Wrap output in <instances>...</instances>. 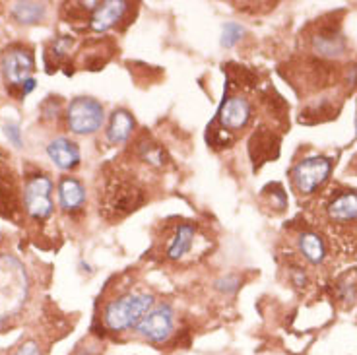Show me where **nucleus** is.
<instances>
[{
    "instance_id": "obj_1",
    "label": "nucleus",
    "mask_w": 357,
    "mask_h": 355,
    "mask_svg": "<svg viewBox=\"0 0 357 355\" xmlns=\"http://www.w3.org/2000/svg\"><path fill=\"white\" fill-rule=\"evenodd\" d=\"M29 280L16 256L0 255V320L18 313L28 299Z\"/></svg>"
},
{
    "instance_id": "obj_2",
    "label": "nucleus",
    "mask_w": 357,
    "mask_h": 355,
    "mask_svg": "<svg viewBox=\"0 0 357 355\" xmlns=\"http://www.w3.org/2000/svg\"><path fill=\"white\" fill-rule=\"evenodd\" d=\"M154 307V295L148 293H129L119 299L111 301L103 310V322L109 330L120 332L136 326Z\"/></svg>"
},
{
    "instance_id": "obj_3",
    "label": "nucleus",
    "mask_w": 357,
    "mask_h": 355,
    "mask_svg": "<svg viewBox=\"0 0 357 355\" xmlns=\"http://www.w3.org/2000/svg\"><path fill=\"white\" fill-rule=\"evenodd\" d=\"M68 128L74 134H93L105 120V111L100 101L92 97H76L66 111Z\"/></svg>"
},
{
    "instance_id": "obj_4",
    "label": "nucleus",
    "mask_w": 357,
    "mask_h": 355,
    "mask_svg": "<svg viewBox=\"0 0 357 355\" xmlns=\"http://www.w3.org/2000/svg\"><path fill=\"white\" fill-rule=\"evenodd\" d=\"M144 202L142 191L134 184L125 181H117L107 187L103 196V208L107 218H122Z\"/></svg>"
},
{
    "instance_id": "obj_5",
    "label": "nucleus",
    "mask_w": 357,
    "mask_h": 355,
    "mask_svg": "<svg viewBox=\"0 0 357 355\" xmlns=\"http://www.w3.org/2000/svg\"><path fill=\"white\" fill-rule=\"evenodd\" d=\"M51 191L53 182L45 175H33L24 189V204L31 218L45 219L53 212V202H51Z\"/></svg>"
},
{
    "instance_id": "obj_6",
    "label": "nucleus",
    "mask_w": 357,
    "mask_h": 355,
    "mask_svg": "<svg viewBox=\"0 0 357 355\" xmlns=\"http://www.w3.org/2000/svg\"><path fill=\"white\" fill-rule=\"evenodd\" d=\"M330 169H332V164L326 157L317 155V157L303 159L301 164H297L293 169V182H295L299 192L311 194L328 179Z\"/></svg>"
},
{
    "instance_id": "obj_7",
    "label": "nucleus",
    "mask_w": 357,
    "mask_h": 355,
    "mask_svg": "<svg viewBox=\"0 0 357 355\" xmlns=\"http://www.w3.org/2000/svg\"><path fill=\"white\" fill-rule=\"evenodd\" d=\"M33 66H35L33 55L28 49H22V47L8 49L2 55V74H4L6 84H10V90H14L18 86L22 88V84L31 78ZM19 97H22V93H19Z\"/></svg>"
},
{
    "instance_id": "obj_8",
    "label": "nucleus",
    "mask_w": 357,
    "mask_h": 355,
    "mask_svg": "<svg viewBox=\"0 0 357 355\" xmlns=\"http://www.w3.org/2000/svg\"><path fill=\"white\" fill-rule=\"evenodd\" d=\"M173 309L169 305H159L156 309H152L144 319L136 324L138 332L150 342H165L167 338L173 334Z\"/></svg>"
},
{
    "instance_id": "obj_9",
    "label": "nucleus",
    "mask_w": 357,
    "mask_h": 355,
    "mask_svg": "<svg viewBox=\"0 0 357 355\" xmlns=\"http://www.w3.org/2000/svg\"><path fill=\"white\" fill-rule=\"evenodd\" d=\"M278 154H280V138L276 136L274 132H270L268 128L257 130L248 140V155H251L255 167L272 161L278 157Z\"/></svg>"
},
{
    "instance_id": "obj_10",
    "label": "nucleus",
    "mask_w": 357,
    "mask_h": 355,
    "mask_svg": "<svg viewBox=\"0 0 357 355\" xmlns=\"http://www.w3.org/2000/svg\"><path fill=\"white\" fill-rule=\"evenodd\" d=\"M248 118H251V105L243 97H229L223 101L220 109V123L221 127L228 130H241L247 127Z\"/></svg>"
},
{
    "instance_id": "obj_11",
    "label": "nucleus",
    "mask_w": 357,
    "mask_h": 355,
    "mask_svg": "<svg viewBox=\"0 0 357 355\" xmlns=\"http://www.w3.org/2000/svg\"><path fill=\"white\" fill-rule=\"evenodd\" d=\"M47 154L51 157V161L63 171L74 169L76 165L80 164V150L68 138H55L47 146Z\"/></svg>"
},
{
    "instance_id": "obj_12",
    "label": "nucleus",
    "mask_w": 357,
    "mask_h": 355,
    "mask_svg": "<svg viewBox=\"0 0 357 355\" xmlns=\"http://www.w3.org/2000/svg\"><path fill=\"white\" fill-rule=\"evenodd\" d=\"M127 8H129V4L127 2H120V0L101 2L100 6L93 10L92 29H95V31H107L115 24H119L120 18L125 16Z\"/></svg>"
},
{
    "instance_id": "obj_13",
    "label": "nucleus",
    "mask_w": 357,
    "mask_h": 355,
    "mask_svg": "<svg viewBox=\"0 0 357 355\" xmlns=\"http://www.w3.org/2000/svg\"><path fill=\"white\" fill-rule=\"evenodd\" d=\"M58 200H61V206L68 212L82 208V204L86 202V191H84L82 182L74 177H65L58 184Z\"/></svg>"
},
{
    "instance_id": "obj_14",
    "label": "nucleus",
    "mask_w": 357,
    "mask_h": 355,
    "mask_svg": "<svg viewBox=\"0 0 357 355\" xmlns=\"http://www.w3.org/2000/svg\"><path fill=\"white\" fill-rule=\"evenodd\" d=\"M134 130V118L129 111L119 109L111 115L109 128H107V138L111 144H122L127 142Z\"/></svg>"
},
{
    "instance_id": "obj_15",
    "label": "nucleus",
    "mask_w": 357,
    "mask_h": 355,
    "mask_svg": "<svg viewBox=\"0 0 357 355\" xmlns=\"http://www.w3.org/2000/svg\"><path fill=\"white\" fill-rule=\"evenodd\" d=\"M330 218L336 221H351L357 219V194L356 192H346L340 194L328 206Z\"/></svg>"
},
{
    "instance_id": "obj_16",
    "label": "nucleus",
    "mask_w": 357,
    "mask_h": 355,
    "mask_svg": "<svg viewBox=\"0 0 357 355\" xmlns=\"http://www.w3.org/2000/svg\"><path fill=\"white\" fill-rule=\"evenodd\" d=\"M47 6L43 2H16L12 4V16L18 19L19 24L33 26L45 18Z\"/></svg>"
},
{
    "instance_id": "obj_17",
    "label": "nucleus",
    "mask_w": 357,
    "mask_h": 355,
    "mask_svg": "<svg viewBox=\"0 0 357 355\" xmlns=\"http://www.w3.org/2000/svg\"><path fill=\"white\" fill-rule=\"evenodd\" d=\"M312 45H315V51L322 56H338L346 49L344 39L340 37V33H334V31H322V33H319V36L315 37Z\"/></svg>"
},
{
    "instance_id": "obj_18",
    "label": "nucleus",
    "mask_w": 357,
    "mask_h": 355,
    "mask_svg": "<svg viewBox=\"0 0 357 355\" xmlns=\"http://www.w3.org/2000/svg\"><path fill=\"white\" fill-rule=\"evenodd\" d=\"M193 239H194V228L193 226H189V223H183V226H179L177 229V233H175L173 241H171V245L167 248V256L169 258H181L184 253H189L191 251V246H193Z\"/></svg>"
},
{
    "instance_id": "obj_19",
    "label": "nucleus",
    "mask_w": 357,
    "mask_h": 355,
    "mask_svg": "<svg viewBox=\"0 0 357 355\" xmlns=\"http://www.w3.org/2000/svg\"><path fill=\"white\" fill-rule=\"evenodd\" d=\"M299 248H301L303 256L311 262V265H321L324 260V243L319 235L315 233H303L299 237Z\"/></svg>"
},
{
    "instance_id": "obj_20",
    "label": "nucleus",
    "mask_w": 357,
    "mask_h": 355,
    "mask_svg": "<svg viewBox=\"0 0 357 355\" xmlns=\"http://www.w3.org/2000/svg\"><path fill=\"white\" fill-rule=\"evenodd\" d=\"M138 154L140 157L150 165H156V167H164L167 164V155H165V150L156 142H152L150 138H144L138 142Z\"/></svg>"
},
{
    "instance_id": "obj_21",
    "label": "nucleus",
    "mask_w": 357,
    "mask_h": 355,
    "mask_svg": "<svg viewBox=\"0 0 357 355\" xmlns=\"http://www.w3.org/2000/svg\"><path fill=\"white\" fill-rule=\"evenodd\" d=\"M245 33V29L241 28L239 24L235 22H229L225 24V28H223V33H221V45L223 47H233L237 41H241V37Z\"/></svg>"
},
{
    "instance_id": "obj_22",
    "label": "nucleus",
    "mask_w": 357,
    "mask_h": 355,
    "mask_svg": "<svg viewBox=\"0 0 357 355\" xmlns=\"http://www.w3.org/2000/svg\"><path fill=\"white\" fill-rule=\"evenodd\" d=\"M216 287L220 290V292H225V293H231L235 292L239 287V278L237 276H225V278H221L216 282Z\"/></svg>"
},
{
    "instance_id": "obj_23",
    "label": "nucleus",
    "mask_w": 357,
    "mask_h": 355,
    "mask_svg": "<svg viewBox=\"0 0 357 355\" xmlns=\"http://www.w3.org/2000/svg\"><path fill=\"white\" fill-rule=\"evenodd\" d=\"M70 47H72V39L70 37H61L53 43V53L56 56H65L70 51Z\"/></svg>"
},
{
    "instance_id": "obj_24",
    "label": "nucleus",
    "mask_w": 357,
    "mask_h": 355,
    "mask_svg": "<svg viewBox=\"0 0 357 355\" xmlns=\"http://www.w3.org/2000/svg\"><path fill=\"white\" fill-rule=\"evenodd\" d=\"M14 355H43L41 354V349L37 346L33 340H29V342H24L22 346L16 349V354Z\"/></svg>"
},
{
    "instance_id": "obj_25",
    "label": "nucleus",
    "mask_w": 357,
    "mask_h": 355,
    "mask_svg": "<svg viewBox=\"0 0 357 355\" xmlns=\"http://www.w3.org/2000/svg\"><path fill=\"white\" fill-rule=\"evenodd\" d=\"M4 132H6V136H8V140L14 144V146H22V136H19V128L18 125H14V123H10V125H6L4 127Z\"/></svg>"
},
{
    "instance_id": "obj_26",
    "label": "nucleus",
    "mask_w": 357,
    "mask_h": 355,
    "mask_svg": "<svg viewBox=\"0 0 357 355\" xmlns=\"http://www.w3.org/2000/svg\"><path fill=\"white\" fill-rule=\"evenodd\" d=\"M356 127H357V120H356Z\"/></svg>"
}]
</instances>
